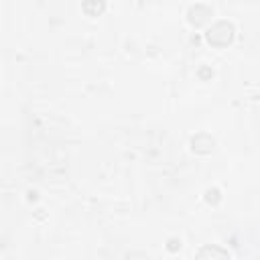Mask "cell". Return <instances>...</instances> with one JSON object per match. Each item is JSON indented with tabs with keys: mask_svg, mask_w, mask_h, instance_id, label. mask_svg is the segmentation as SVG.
I'll return each instance as SVG.
<instances>
[{
	"mask_svg": "<svg viewBox=\"0 0 260 260\" xmlns=\"http://www.w3.org/2000/svg\"><path fill=\"white\" fill-rule=\"evenodd\" d=\"M205 39L213 47H225V45H230L234 41V24L228 22V20H215L207 28Z\"/></svg>",
	"mask_w": 260,
	"mask_h": 260,
	"instance_id": "1",
	"label": "cell"
},
{
	"mask_svg": "<svg viewBox=\"0 0 260 260\" xmlns=\"http://www.w3.org/2000/svg\"><path fill=\"white\" fill-rule=\"evenodd\" d=\"M195 260H230V254L217 244H207L197 252Z\"/></svg>",
	"mask_w": 260,
	"mask_h": 260,
	"instance_id": "2",
	"label": "cell"
},
{
	"mask_svg": "<svg viewBox=\"0 0 260 260\" xmlns=\"http://www.w3.org/2000/svg\"><path fill=\"white\" fill-rule=\"evenodd\" d=\"M191 148L193 152H199V154H209L213 148H215V140L207 134V132H199L191 138Z\"/></svg>",
	"mask_w": 260,
	"mask_h": 260,
	"instance_id": "3",
	"label": "cell"
},
{
	"mask_svg": "<svg viewBox=\"0 0 260 260\" xmlns=\"http://www.w3.org/2000/svg\"><path fill=\"white\" fill-rule=\"evenodd\" d=\"M187 16H189V22H191V24L199 26V24L207 22L209 16H213V10H211L209 6H205V4H195V6L189 8V14H187Z\"/></svg>",
	"mask_w": 260,
	"mask_h": 260,
	"instance_id": "4",
	"label": "cell"
},
{
	"mask_svg": "<svg viewBox=\"0 0 260 260\" xmlns=\"http://www.w3.org/2000/svg\"><path fill=\"white\" fill-rule=\"evenodd\" d=\"M87 8H91V6H89V2H85V4H83V10H87ZM93 10H95V12H102V10H104V4H102V2H100V4H95V6H93Z\"/></svg>",
	"mask_w": 260,
	"mask_h": 260,
	"instance_id": "5",
	"label": "cell"
}]
</instances>
